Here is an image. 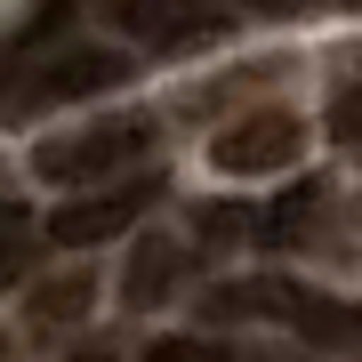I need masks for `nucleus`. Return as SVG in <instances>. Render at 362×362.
<instances>
[{"label":"nucleus","mask_w":362,"mask_h":362,"mask_svg":"<svg viewBox=\"0 0 362 362\" xmlns=\"http://www.w3.org/2000/svg\"><path fill=\"white\" fill-rule=\"evenodd\" d=\"M161 153V121L153 113H105V121H89V129H65V137H40L33 145V169L49 185H129V177H145L137 161H153Z\"/></svg>","instance_id":"nucleus-1"},{"label":"nucleus","mask_w":362,"mask_h":362,"mask_svg":"<svg viewBox=\"0 0 362 362\" xmlns=\"http://www.w3.org/2000/svg\"><path fill=\"white\" fill-rule=\"evenodd\" d=\"M226 314H258V322H282L298 338H314V346H338V338H362V306L354 298H322L306 282H233L218 290Z\"/></svg>","instance_id":"nucleus-2"},{"label":"nucleus","mask_w":362,"mask_h":362,"mask_svg":"<svg viewBox=\"0 0 362 362\" xmlns=\"http://www.w3.org/2000/svg\"><path fill=\"white\" fill-rule=\"evenodd\" d=\"M97 16L121 40L153 49V57H194V49H218L226 40L218 0H97Z\"/></svg>","instance_id":"nucleus-3"},{"label":"nucleus","mask_w":362,"mask_h":362,"mask_svg":"<svg viewBox=\"0 0 362 362\" xmlns=\"http://www.w3.org/2000/svg\"><path fill=\"white\" fill-rule=\"evenodd\" d=\"M113 81H129V57H113V49H57L49 65H25V73L0 81V121H25L40 105H73L89 89H113Z\"/></svg>","instance_id":"nucleus-4"},{"label":"nucleus","mask_w":362,"mask_h":362,"mask_svg":"<svg viewBox=\"0 0 362 362\" xmlns=\"http://www.w3.org/2000/svg\"><path fill=\"white\" fill-rule=\"evenodd\" d=\"M298 153H306V121H298L290 105H258V113L226 121V129L209 137V161H218L226 177H282Z\"/></svg>","instance_id":"nucleus-5"},{"label":"nucleus","mask_w":362,"mask_h":362,"mask_svg":"<svg viewBox=\"0 0 362 362\" xmlns=\"http://www.w3.org/2000/svg\"><path fill=\"white\" fill-rule=\"evenodd\" d=\"M161 202V169H145V177H129V185H105V194H73L65 209H49V242L57 250H97V242H113V233H129L145 209Z\"/></svg>","instance_id":"nucleus-6"},{"label":"nucleus","mask_w":362,"mask_h":362,"mask_svg":"<svg viewBox=\"0 0 362 362\" xmlns=\"http://www.w3.org/2000/svg\"><path fill=\"white\" fill-rule=\"evenodd\" d=\"M177 266H185L177 242H137V258H129V306L169 298V290H177Z\"/></svg>","instance_id":"nucleus-7"},{"label":"nucleus","mask_w":362,"mask_h":362,"mask_svg":"<svg viewBox=\"0 0 362 362\" xmlns=\"http://www.w3.org/2000/svg\"><path fill=\"white\" fill-rule=\"evenodd\" d=\"M145 362H306V354H282V346H209V338H153Z\"/></svg>","instance_id":"nucleus-8"},{"label":"nucleus","mask_w":362,"mask_h":362,"mask_svg":"<svg viewBox=\"0 0 362 362\" xmlns=\"http://www.w3.org/2000/svg\"><path fill=\"white\" fill-rule=\"evenodd\" d=\"M33 266V209L16 194H0V290H16Z\"/></svg>","instance_id":"nucleus-9"},{"label":"nucleus","mask_w":362,"mask_h":362,"mask_svg":"<svg viewBox=\"0 0 362 362\" xmlns=\"http://www.w3.org/2000/svg\"><path fill=\"white\" fill-rule=\"evenodd\" d=\"M73 314H89V282H65V290L33 298V322H73Z\"/></svg>","instance_id":"nucleus-10"},{"label":"nucleus","mask_w":362,"mask_h":362,"mask_svg":"<svg viewBox=\"0 0 362 362\" xmlns=\"http://www.w3.org/2000/svg\"><path fill=\"white\" fill-rule=\"evenodd\" d=\"M330 137H338V145H362V81H354V89H338V105H330Z\"/></svg>","instance_id":"nucleus-11"},{"label":"nucleus","mask_w":362,"mask_h":362,"mask_svg":"<svg viewBox=\"0 0 362 362\" xmlns=\"http://www.w3.org/2000/svg\"><path fill=\"white\" fill-rule=\"evenodd\" d=\"M242 8H298V0H242Z\"/></svg>","instance_id":"nucleus-12"}]
</instances>
